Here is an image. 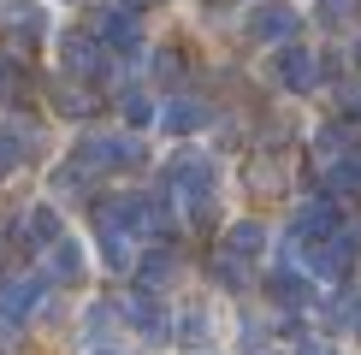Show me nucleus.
Here are the masks:
<instances>
[{"instance_id":"obj_16","label":"nucleus","mask_w":361,"mask_h":355,"mask_svg":"<svg viewBox=\"0 0 361 355\" xmlns=\"http://www.w3.org/2000/svg\"><path fill=\"white\" fill-rule=\"evenodd\" d=\"M118 113H125V125H137V130L160 118V107H154V101L142 95V89H125V95H118Z\"/></svg>"},{"instance_id":"obj_14","label":"nucleus","mask_w":361,"mask_h":355,"mask_svg":"<svg viewBox=\"0 0 361 355\" xmlns=\"http://www.w3.org/2000/svg\"><path fill=\"white\" fill-rule=\"evenodd\" d=\"M83 243H78V237H59V243L48 249V278H59V285H78V278H83Z\"/></svg>"},{"instance_id":"obj_8","label":"nucleus","mask_w":361,"mask_h":355,"mask_svg":"<svg viewBox=\"0 0 361 355\" xmlns=\"http://www.w3.org/2000/svg\"><path fill=\"white\" fill-rule=\"evenodd\" d=\"M296 30V6H279V0H261V6L249 12V36L255 42H284Z\"/></svg>"},{"instance_id":"obj_7","label":"nucleus","mask_w":361,"mask_h":355,"mask_svg":"<svg viewBox=\"0 0 361 355\" xmlns=\"http://www.w3.org/2000/svg\"><path fill=\"white\" fill-rule=\"evenodd\" d=\"M95 231H101V261L125 273V266L137 261V237H130L125 225H118V219L107 213V207H95Z\"/></svg>"},{"instance_id":"obj_20","label":"nucleus","mask_w":361,"mask_h":355,"mask_svg":"<svg viewBox=\"0 0 361 355\" xmlns=\"http://www.w3.org/2000/svg\"><path fill=\"white\" fill-rule=\"evenodd\" d=\"M273 296H279L284 308H302V302H308V285H302L296 273H279V278H273Z\"/></svg>"},{"instance_id":"obj_25","label":"nucleus","mask_w":361,"mask_h":355,"mask_svg":"<svg viewBox=\"0 0 361 355\" xmlns=\"http://www.w3.org/2000/svg\"><path fill=\"white\" fill-rule=\"evenodd\" d=\"M296 355H332V344H320V337H308V344H296Z\"/></svg>"},{"instance_id":"obj_11","label":"nucleus","mask_w":361,"mask_h":355,"mask_svg":"<svg viewBox=\"0 0 361 355\" xmlns=\"http://www.w3.org/2000/svg\"><path fill=\"white\" fill-rule=\"evenodd\" d=\"M125 314H130V325H137L142 337H154V344H160V337L172 332V320H166V308L154 302V290H137V296L125 302Z\"/></svg>"},{"instance_id":"obj_19","label":"nucleus","mask_w":361,"mask_h":355,"mask_svg":"<svg viewBox=\"0 0 361 355\" xmlns=\"http://www.w3.org/2000/svg\"><path fill=\"white\" fill-rule=\"evenodd\" d=\"M137 273H142V290H154L160 278L172 273V249H154V255H142V266H137Z\"/></svg>"},{"instance_id":"obj_26","label":"nucleus","mask_w":361,"mask_h":355,"mask_svg":"<svg viewBox=\"0 0 361 355\" xmlns=\"http://www.w3.org/2000/svg\"><path fill=\"white\" fill-rule=\"evenodd\" d=\"M343 101H350V113H361V83H350V89H343Z\"/></svg>"},{"instance_id":"obj_5","label":"nucleus","mask_w":361,"mask_h":355,"mask_svg":"<svg viewBox=\"0 0 361 355\" xmlns=\"http://www.w3.org/2000/svg\"><path fill=\"white\" fill-rule=\"evenodd\" d=\"M290 237H296V249H302V255H308V249H320V243H332V237H338V207L326 201V196L308 201V207H296Z\"/></svg>"},{"instance_id":"obj_21","label":"nucleus","mask_w":361,"mask_h":355,"mask_svg":"<svg viewBox=\"0 0 361 355\" xmlns=\"http://www.w3.org/2000/svg\"><path fill=\"white\" fill-rule=\"evenodd\" d=\"M214 278H219V285H231V290H243L249 285V266L231 261V255H214Z\"/></svg>"},{"instance_id":"obj_13","label":"nucleus","mask_w":361,"mask_h":355,"mask_svg":"<svg viewBox=\"0 0 361 355\" xmlns=\"http://www.w3.org/2000/svg\"><path fill=\"white\" fill-rule=\"evenodd\" d=\"M261 249H267V231L255 225V219H237L231 231H225V243H219V255H231V261H261Z\"/></svg>"},{"instance_id":"obj_17","label":"nucleus","mask_w":361,"mask_h":355,"mask_svg":"<svg viewBox=\"0 0 361 355\" xmlns=\"http://www.w3.org/2000/svg\"><path fill=\"white\" fill-rule=\"evenodd\" d=\"M355 142H361V125H350V118H338V125L320 130V148H326V154H355Z\"/></svg>"},{"instance_id":"obj_12","label":"nucleus","mask_w":361,"mask_h":355,"mask_svg":"<svg viewBox=\"0 0 361 355\" xmlns=\"http://www.w3.org/2000/svg\"><path fill=\"white\" fill-rule=\"evenodd\" d=\"M207 125V101H190V95H172L166 107H160V130H172V137H190V130Z\"/></svg>"},{"instance_id":"obj_15","label":"nucleus","mask_w":361,"mask_h":355,"mask_svg":"<svg viewBox=\"0 0 361 355\" xmlns=\"http://www.w3.org/2000/svg\"><path fill=\"white\" fill-rule=\"evenodd\" d=\"M54 107L59 113H66V118H89V113H95V95H89V83H54Z\"/></svg>"},{"instance_id":"obj_22","label":"nucleus","mask_w":361,"mask_h":355,"mask_svg":"<svg viewBox=\"0 0 361 355\" xmlns=\"http://www.w3.org/2000/svg\"><path fill=\"white\" fill-rule=\"evenodd\" d=\"M332 189H350V196L361 189V154H350V160H343V166L332 172Z\"/></svg>"},{"instance_id":"obj_27","label":"nucleus","mask_w":361,"mask_h":355,"mask_svg":"<svg viewBox=\"0 0 361 355\" xmlns=\"http://www.w3.org/2000/svg\"><path fill=\"white\" fill-rule=\"evenodd\" d=\"M95 355H118V349H95Z\"/></svg>"},{"instance_id":"obj_28","label":"nucleus","mask_w":361,"mask_h":355,"mask_svg":"<svg viewBox=\"0 0 361 355\" xmlns=\"http://www.w3.org/2000/svg\"><path fill=\"white\" fill-rule=\"evenodd\" d=\"M130 6H148V0H130Z\"/></svg>"},{"instance_id":"obj_3","label":"nucleus","mask_w":361,"mask_h":355,"mask_svg":"<svg viewBox=\"0 0 361 355\" xmlns=\"http://www.w3.org/2000/svg\"><path fill=\"white\" fill-rule=\"evenodd\" d=\"M59 66H66V77H71V83H95V77H107L113 54L101 48L89 30H71V36H59Z\"/></svg>"},{"instance_id":"obj_6","label":"nucleus","mask_w":361,"mask_h":355,"mask_svg":"<svg viewBox=\"0 0 361 355\" xmlns=\"http://www.w3.org/2000/svg\"><path fill=\"white\" fill-rule=\"evenodd\" d=\"M42 290H48V278L42 273H30V278H0V320L6 325H18L36 314V302H42Z\"/></svg>"},{"instance_id":"obj_4","label":"nucleus","mask_w":361,"mask_h":355,"mask_svg":"<svg viewBox=\"0 0 361 355\" xmlns=\"http://www.w3.org/2000/svg\"><path fill=\"white\" fill-rule=\"evenodd\" d=\"M89 36H95L107 54H137L142 48V18H137V6H95Z\"/></svg>"},{"instance_id":"obj_24","label":"nucleus","mask_w":361,"mask_h":355,"mask_svg":"<svg viewBox=\"0 0 361 355\" xmlns=\"http://www.w3.org/2000/svg\"><path fill=\"white\" fill-rule=\"evenodd\" d=\"M178 332H184V344H202V337H207V314H195V308H190Z\"/></svg>"},{"instance_id":"obj_2","label":"nucleus","mask_w":361,"mask_h":355,"mask_svg":"<svg viewBox=\"0 0 361 355\" xmlns=\"http://www.w3.org/2000/svg\"><path fill=\"white\" fill-rule=\"evenodd\" d=\"M71 160L95 178V172H130V166H142V142L137 137H83L78 148H71Z\"/></svg>"},{"instance_id":"obj_23","label":"nucleus","mask_w":361,"mask_h":355,"mask_svg":"<svg viewBox=\"0 0 361 355\" xmlns=\"http://www.w3.org/2000/svg\"><path fill=\"white\" fill-rule=\"evenodd\" d=\"M178 71H184V59H178V48H160V54H154V77H166V83H172Z\"/></svg>"},{"instance_id":"obj_1","label":"nucleus","mask_w":361,"mask_h":355,"mask_svg":"<svg viewBox=\"0 0 361 355\" xmlns=\"http://www.w3.org/2000/svg\"><path fill=\"white\" fill-rule=\"evenodd\" d=\"M160 184H166V201H184L195 219L214 213V160L207 154H172Z\"/></svg>"},{"instance_id":"obj_18","label":"nucleus","mask_w":361,"mask_h":355,"mask_svg":"<svg viewBox=\"0 0 361 355\" xmlns=\"http://www.w3.org/2000/svg\"><path fill=\"white\" fill-rule=\"evenodd\" d=\"M18 142H36V137H30V130H18V125H12V130H0V178H6V172L24 160V148H18Z\"/></svg>"},{"instance_id":"obj_10","label":"nucleus","mask_w":361,"mask_h":355,"mask_svg":"<svg viewBox=\"0 0 361 355\" xmlns=\"http://www.w3.org/2000/svg\"><path fill=\"white\" fill-rule=\"evenodd\" d=\"M12 237H24V249H54L66 231H59V213H54V207H30L18 225H12Z\"/></svg>"},{"instance_id":"obj_9","label":"nucleus","mask_w":361,"mask_h":355,"mask_svg":"<svg viewBox=\"0 0 361 355\" xmlns=\"http://www.w3.org/2000/svg\"><path fill=\"white\" fill-rule=\"evenodd\" d=\"M279 83L290 89V95L314 89V83H320V59H314L308 48H284V54H279Z\"/></svg>"}]
</instances>
